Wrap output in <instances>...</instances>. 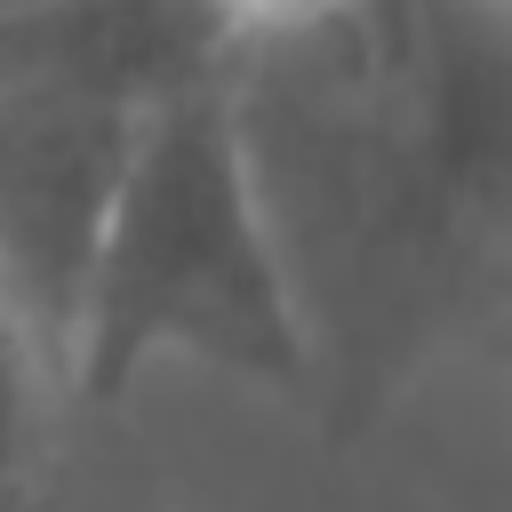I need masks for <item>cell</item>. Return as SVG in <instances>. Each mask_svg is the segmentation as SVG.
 Returning a JSON list of instances; mask_svg holds the SVG:
<instances>
[{"instance_id":"6da1fadb","label":"cell","mask_w":512,"mask_h":512,"mask_svg":"<svg viewBox=\"0 0 512 512\" xmlns=\"http://www.w3.org/2000/svg\"><path fill=\"white\" fill-rule=\"evenodd\" d=\"M240 168L328 440L504 320L512 0H336L224 56Z\"/></svg>"},{"instance_id":"7a4b0ae2","label":"cell","mask_w":512,"mask_h":512,"mask_svg":"<svg viewBox=\"0 0 512 512\" xmlns=\"http://www.w3.org/2000/svg\"><path fill=\"white\" fill-rule=\"evenodd\" d=\"M152 360H200L304 400V336L240 168L224 72L136 112L72 312V400L120 408Z\"/></svg>"},{"instance_id":"3957f363","label":"cell","mask_w":512,"mask_h":512,"mask_svg":"<svg viewBox=\"0 0 512 512\" xmlns=\"http://www.w3.org/2000/svg\"><path fill=\"white\" fill-rule=\"evenodd\" d=\"M136 112L144 104L56 96V88L0 96V296L32 320V336L56 360H72L80 280L96 256L112 184L128 168Z\"/></svg>"},{"instance_id":"277c9868","label":"cell","mask_w":512,"mask_h":512,"mask_svg":"<svg viewBox=\"0 0 512 512\" xmlns=\"http://www.w3.org/2000/svg\"><path fill=\"white\" fill-rule=\"evenodd\" d=\"M232 40L200 0H24L0 8V96L56 88V96H112L160 104L224 72Z\"/></svg>"},{"instance_id":"5b68a950","label":"cell","mask_w":512,"mask_h":512,"mask_svg":"<svg viewBox=\"0 0 512 512\" xmlns=\"http://www.w3.org/2000/svg\"><path fill=\"white\" fill-rule=\"evenodd\" d=\"M72 376L0 296V512H56Z\"/></svg>"},{"instance_id":"8992f818","label":"cell","mask_w":512,"mask_h":512,"mask_svg":"<svg viewBox=\"0 0 512 512\" xmlns=\"http://www.w3.org/2000/svg\"><path fill=\"white\" fill-rule=\"evenodd\" d=\"M208 16H216V32L240 48V40H264V32H288V24H312L320 8H336V0H200Z\"/></svg>"},{"instance_id":"52a82bcc","label":"cell","mask_w":512,"mask_h":512,"mask_svg":"<svg viewBox=\"0 0 512 512\" xmlns=\"http://www.w3.org/2000/svg\"><path fill=\"white\" fill-rule=\"evenodd\" d=\"M0 8H24V0H0Z\"/></svg>"}]
</instances>
